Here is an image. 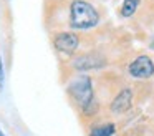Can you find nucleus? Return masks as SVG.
Returning <instances> with one entry per match:
<instances>
[{
	"label": "nucleus",
	"instance_id": "nucleus-1",
	"mask_svg": "<svg viewBox=\"0 0 154 136\" xmlns=\"http://www.w3.org/2000/svg\"><path fill=\"white\" fill-rule=\"evenodd\" d=\"M100 22V13L85 0H73L70 5V25L78 30H88L98 25Z\"/></svg>",
	"mask_w": 154,
	"mask_h": 136
},
{
	"label": "nucleus",
	"instance_id": "nucleus-2",
	"mask_svg": "<svg viewBox=\"0 0 154 136\" xmlns=\"http://www.w3.org/2000/svg\"><path fill=\"white\" fill-rule=\"evenodd\" d=\"M68 93L83 108L85 113H91L90 109L94 103V91H93V83H91L90 76L83 75V76H78L76 80H73L68 86Z\"/></svg>",
	"mask_w": 154,
	"mask_h": 136
},
{
	"label": "nucleus",
	"instance_id": "nucleus-3",
	"mask_svg": "<svg viewBox=\"0 0 154 136\" xmlns=\"http://www.w3.org/2000/svg\"><path fill=\"white\" fill-rule=\"evenodd\" d=\"M128 71L131 76L139 80L151 78L154 75V62L147 55H139L137 58H134L128 66Z\"/></svg>",
	"mask_w": 154,
	"mask_h": 136
},
{
	"label": "nucleus",
	"instance_id": "nucleus-4",
	"mask_svg": "<svg viewBox=\"0 0 154 136\" xmlns=\"http://www.w3.org/2000/svg\"><path fill=\"white\" fill-rule=\"evenodd\" d=\"M53 43H55V48H57L58 52L65 53V55H71V53L78 48L80 40H78V36L75 35V33L61 32V33H58V35L55 36Z\"/></svg>",
	"mask_w": 154,
	"mask_h": 136
},
{
	"label": "nucleus",
	"instance_id": "nucleus-5",
	"mask_svg": "<svg viewBox=\"0 0 154 136\" xmlns=\"http://www.w3.org/2000/svg\"><path fill=\"white\" fill-rule=\"evenodd\" d=\"M131 105H133V91H131L129 88H124L116 95V98L113 100L109 108L113 113L121 115V113H126L128 109L131 108Z\"/></svg>",
	"mask_w": 154,
	"mask_h": 136
},
{
	"label": "nucleus",
	"instance_id": "nucleus-6",
	"mask_svg": "<svg viewBox=\"0 0 154 136\" xmlns=\"http://www.w3.org/2000/svg\"><path fill=\"white\" fill-rule=\"evenodd\" d=\"M104 65V62L101 58L96 56H80L73 62V66L80 71H88V70H94V68H101Z\"/></svg>",
	"mask_w": 154,
	"mask_h": 136
},
{
	"label": "nucleus",
	"instance_id": "nucleus-7",
	"mask_svg": "<svg viewBox=\"0 0 154 136\" xmlns=\"http://www.w3.org/2000/svg\"><path fill=\"white\" fill-rule=\"evenodd\" d=\"M137 7H139V0H124L123 5H121V17L123 18H129V17H133L134 13H136Z\"/></svg>",
	"mask_w": 154,
	"mask_h": 136
},
{
	"label": "nucleus",
	"instance_id": "nucleus-8",
	"mask_svg": "<svg viewBox=\"0 0 154 136\" xmlns=\"http://www.w3.org/2000/svg\"><path fill=\"white\" fill-rule=\"evenodd\" d=\"M114 131H116V126L113 123H104V125H100V126H94L91 129L90 136H113Z\"/></svg>",
	"mask_w": 154,
	"mask_h": 136
},
{
	"label": "nucleus",
	"instance_id": "nucleus-9",
	"mask_svg": "<svg viewBox=\"0 0 154 136\" xmlns=\"http://www.w3.org/2000/svg\"><path fill=\"white\" fill-rule=\"evenodd\" d=\"M4 80H5V71H4V62H2V55H0V90L4 86Z\"/></svg>",
	"mask_w": 154,
	"mask_h": 136
},
{
	"label": "nucleus",
	"instance_id": "nucleus-10",
	"mask_svg": "<svg viewBox=\"0 0 154 136\" xmlns=\"http://www.w3.org/2000/svg\"><path fill=\"white\" fill-rule=\"evenodd\" d=\"M149 48H151V50H154V35L151 36V40H149Z\"/></svg>",
	"mask_w": 154,
	"mask_h": 136
},
{
	"label": "nucleus",
	"instance_id": "nucleus-11",
	"mask_svg": "<svg viewBox=\"0 0 154 136\" xmlns=\"http://www.w3.org/2000/svg\"><path fill=\"white\" fill-rule=\"evenodd\" d=\"M0 136H5V133H4V131H2V129H0Z\"/></svg>",
	"mask_w": 154,
	"mask_h": 136
}]
</instances>
